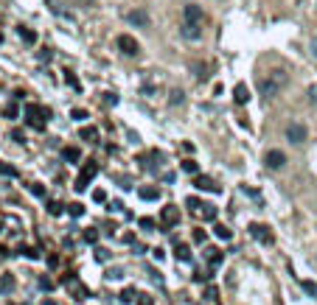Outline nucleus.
I'll return each mask as SVG.
<instances>
[{"label":"nucleus","mask_w":317,"mask_h":305,"mask_svg":"<svg viewBox=\"0 0 317 305\" xmlns=\"http://www.w3.org/2000/svg\"><path fill=\"white\" fill-rule=\"evenodd\" d=\"M287 81H289V76L284 70H272L269 76L258 78V93H261L264 98H272V96H278V93L287 87Z\"/></svg>","instance_id":"nucleus-1"},{"label":"nucleus","mask_w":317,"mask_h":305,"mask_svg":"<svg viewBox=\"0 0 317 305\" xmlns=\"http://www.w3.org/2000/svg\"><path fill=\"white\" fill-rule=\"evenodd\" d=\"M306 138H309V129H306L303 123H289L287 126V140L289 143H295V146H300V143H306Z\"/></svg>","instance_id":"nucleus-2"},{"label":"nucleus","mask_w":317,"mask_h":305,"mask_svg":"<svg viewBox=\"0 0 317 305\" xmlns=\"http://www.w3.org/2000/svg\"><path fill=\"white\" fill-rule=\"evenodd\" d=\"M115 45H118V51H121L124 56H138V51H140V45L135 42V36H129V34H118Z\"/></svg>","instance_id":"nucleus-3"},{"label":"nucleus","mask_w":317,"mask_h":305,"mask_svg":"<svg viewBox=\"0 0 317 305\" xmlns=\"http://www.w3.org/2000/svg\"><path fill=\"white\" fill-rule=\"evenodd\" d=\"M264 165L272 168V171H281V168L287 165V154L281 149H269L267 154H264Z\"/></svg>","instance_id":"nucleus-4"},{"label":"nucleus","mask_w":317,"mask_h":305,"mask_svg":"<svg viewBox=\"0 0 317 305\" xmlns=\"http://www.w3.org/2000/svg\"><path fill=\"white\" fill-rule=\"evenodd\" d=\"M177 222H180V207L177 204H166V207L160 210V224H163V227H174Z\"/></svg>","instance_id":"nucleus-5"},{"label":"nucleus","mask_w":317,"mask_h":305,"mask_svg":"<svg viewBox=\"0 0 317 305\" xmlns=\"http://www.w3.org/2000/svg\"><path fill=\"white\" fill-rule=\"evenodd\" d=\"M127 23L135 25V28H149V12L146 9H132V12H127Z\"/></svg>","instance_id":"nucleus-6"},{"label":"nucleus","mask_w":317,"mask_h":305,"mask_svg":"<svg viewBox=\"0 0 317 305\" xmlns=\"http://www.w3.org/2000/svg\"><path fill=\"white\" fill-rule=\"evenodd\" d=\"M183 23H194V25L205 23V14H202V9L196 6V3H188V6L183 9Z\"/></svg>","instance_id":"nucleus-7"},{"label":"nucleus","mask_w":317,"mask_h":305,"mask_svg":"<svg viewBox=\"0 0 317 305\" xmlns=\"http://www.w3.org/2000/svg\"><path fill=\"white\" fill-rule=\"evenodd\" d=\"M194 188L196 191H208V193H219V185L211 177H205V173H196L194 177Z\"/></svg>","instance_id":"nucleus-8"},{"label":"nucleus","mask_w":317,"mask_h":305,"mask_svg":"<svg viewBox=\"0 0 317 305\" xmlns=\"http://www.w3.org/2000/svg\"><path fill=\"white\" fill-rule=\"evenodd\" d=\"M180 36H183V39H188V42H196V39H202V25L183 23V25H180Z\"/></svg>","instance_id":"nucleus-9"},{"label":"nucleus","mask_w":317,"mask_h":305,"mask_svg":"<svg viewBox=\"0 0 317 305\" xmlns=\"http://www.w3.org/2000/svg\"><path fill=\"white\" fill-rule=\"evenodd\" d=\"M250 235L256 241H261V244H272V235H269V230L264 224H250Z\"/></svg>","instance_id":"nucleus-10"},{"label":"nucleus","mask_w":317,"mask_h":305,"mask_svg":"<svg viewBox=\"0 0 317 305\" xmlns=\"http://www.w3.org/2000/svg\"><path fill=\"white\" fill-rule=\"evenodd\" d=\"M14 288H17V280H14V275H12V272L0 275V294H12Z\"/></svg>","instance_id":"nucleus-11"},{"label":"nucleus","mask_w":317,"mask_h":305,"mask_svg":"<svg viewBox=\"0 0 317 305\" xmlns=\"http://www.w3.org/2000/svg\"><path fill=\"white\" fill-rule=\"evenodd\" d=\"M174 257H177V264H191V246L188 244H177L174 246Z\"/></svg>","instance_id":"nucleus-12"},{"label":"nucleus","mask_w":317,"mask_h":305,"mask_svg":"<svg viewBox=\"0 0 317 305\" xmlns=\"http://www.w3.org/2000/svg\"><path fill=\"white\" fill-rule=\"evenodd\" d=\"M247 98H250V90H247V84H242L239 81L236 87H233V101L242 107V104H247Z\"/></svg>","instance_id":"nucleus-13"},{"label":"nucleus","mask_w":317,"mask_h":305,"mask_svg":"<svg viewBox=\"0 0 317 305\" xmlns=\"http://www.w3.org/2000/svg\"><path fill=\"white\" fill-rule=\"evenodd\" d=\"M138 196L143 199V202H157V199H160V188H140Z\"/></svg>","instance_id":"nucleus-14"},{"label":"nucleus","mask_w":317,"mask_h":305,"mask_svg":"<svg viewBox=\"0 0 317 305\" xmlns=\"http://www.w3.org/2000/svg\"><path fill=\"white\" fill-rule=\"evenodd\" d=\"M216 215H219L216 204H202V222H216Z\"/></svg>","instance_id":"nucleus-15"},{"label":"nucleus","mask_w":317,"mask_h":305,"mask_svg":"<svg viewBox=\"0 0 317 305\" xmlns=\"http://www.w3.org/2000/svg\"><path fill=\"white\" fill-rule=\"evenodd\" d=\"M62 157H65L67 162H79V157H82V151L76 149V146H65L62 149Z\"/></svg>","instance_id":"nucleus-16"},{"label":"nucleus","mask_w":317,"mask_h":305,"mask_svg":"<svg viewBox=\"0 0 317 305\" xmlns=\"http://www.w3.org/2000/svg\"><path fill=\"white\" fill-rule=\"evenodd\" d=\"M214 235H216L219 241H230V238H233V230L225 227V224H216V227H214Z\"/></svg>","instance_id":"nucleus-17"},{"label":"nucleus","mask_w":317,"mask_h":305,"mask_svg":"<svg viewBox=\"0 0 317 305\" xmlns=\"http://www.w3.org/2000/svg\"><path fill=\"white\" fill-rule=\"evenodd\" d=\"M17 34H20V39H23V42H28V45H34V42H37V34H34L31 28H25V25H20V28H17Z\"/></svg>","instance_id":"nucleus-18"},{"label":"nucleus","mask_w":317,"mask_h":305,"mask_svg":"<svg viewBox=\"0 0 317 305\" xmlns=\"http://www.w3.org/2000/svg\"><path fill=\"white\" fill-rule=\"evenodd\" d=\"M67 213L73 215V219H82V215H85V204H82V202H70V204H67Z\"/></svg>","instance_id":"nucleus-19"},{"label":"nucleus","mask_w":317,"mask_h":305,"mask_svg":"<svg viewBox=\"0 0 317 305\" xmlns=\"http://www.w3.org/2000/svg\"><path fill=\"white\" fill-rule=\"evenodd\" d=\"M96 173H98V162H90V165H85V168H82V177H85L87 182H90L93 177H96Z\"/></svg>","instance_id":"nucleus-20"},{"label":"nucleus","mask_w":317,"mask_h":305,"mask_svg":"<svg viewBox=\"0 0 317 305\" xmlns=\"http://www.w3.org/2000/svg\"><path fill=\"white\" fill-rule=\"evenodd\" d=\"M208 260H211V266H219L222 260H225V255H222L219 249H208Z\"/></svg>","instance_id":"nucleus-21"},{"label":"nucleus","mask_w":317,"mask_h":305,"mask_svg":"<svg viewBox=\"0 0 317 305\" xmlns=\"http://www.w3.org/2000/svg\"><path fill=\"white\" fill-rule=\"evenodd\" d=\"M183 101H185V93L183 90H171V96H169L171 107H177V104H183Z\"/></svg>","instance_id":"nucleus-22"},{"label":"nucleus","mask_w":317,"mask_h":305,"mask_svg":"<svg viewBox=\"0 0 317 305\" xmlns=\"http://www.w3.org/2000/svg\"><path fill=\"white\" fill-rule=\"evenodd\" d=\"M180 171H185V173H196V171H200V165H196L194 160H183V162H180Z\"/></svg>","instance_id":"nucleus-23"},{"label":"nucleus","mask_w":317,"mask_h":305,"mask_svg":"<svg viewBox=\"0 0 317 305\" xmlns=\"http://www.w3.org/2000/svg\"><path fill=\"white\" fill-rule=\"evenodd\" d=\"M300 286H303V291L309 294V297H317V283L314 280H303Z\"/></svg>","instance_id":"nucleus-24"},{"label":"nucleus","mask_w":317,"mask_h":305,"mask_svg":"<svg viewBox=\"0 0 317 305\" xmlns=\"http://www.w3.org/2000/svg\"><path fill=\"white\" fill-rule=\"evenodd\" d=\"M48 213L51 215H62V213H65V204H62V202H48Z\"/></svg>","instance_id":"nucleus-25"},{"label":"nucleus","mask_w":317,"mask_h":305,"mask_svg":"<svg viewBox=\"0 0 317 305\" xmlns=\"http://www.w3.org/2000/svg\"><path fill=\"white\" fill-rule=\"evenodd\" d=\"M140 230H146V233H152V230H154V224H157V222H154V219H149V215H143V219H140Z\"/></svg>","instance_id":"nucleus-26"},{"label":"nucleus","mask_w":317,"mask_h":305,"mask_svg":"<svg viewBox=\"0 0 317 305\" xmlns=\"http://www.w3.org/2000/svg\"><path fill=\"white\" fill-rule=\"evenodd\" d=\"M104 277H107V280H121V277H124V269L112 266V269H107V275H104Z\"/></svg>","instance_id":"nucleus-27"},{"label":"nucleus","mask_w":317,"mask_h":305,"mask_svg":"<svg viewBox=\"0 0 317 305\" xmlns=\"http://www.w3.org/2000/svg\"><path fill=\"white\" fill-rule=\"evenodd\" d=\"M65 84L67 87H73V90H79V78H76L70 70H65Z\"/></svg>","instance_id":"nucleus-28"},{"label":"nucleus","mask_w":317,"mask_h":305,"mask_svg":"<svg viewBox=\"0 0 317 305\" xmlns=\"http://www.w3.org/2000/svg\"><path fill=\"white\" fill-rule=\"evenodd\" d=\"M28 191H31V193H34V196L45 199V188H43V185H39V182H31V185H28Z\"/></svg>","instance_id":"nucleus-29"},{"label":"nucleus","mask_w":317,"mask_h":305,"mask_svg":"<svg viewBox=\"0 0 317 305\" xmlns=\"http://www.w3.org/2000/svg\"><path fill=\"white\" fill-rule=\"evenodd\" d=\"M132 299H138L135 288H124V291H121V302H132Z\"/></svg>","instance_id":"nucleus-30"},{"label":"nucleus","mask_w":317,"mask_h":305,"mask_svg":"<svg viewBox=\"0 0 317 305\" xmlns=\"http://www.w3.org/2000/svg\"><path fill=\"white\" fill-rule=\"evenodd\" d=\"M82 238H85L87 241V244H98V233H96V230H85V235H82Z\"/></svg>","instance_id":"nucleus-31"},{"label":"nucleus","mask_w":317,"mask_h":305,"mask_svg":"<svg viewBox=\"0 0 317 305\" xmlns=\"http://www.w3.org/2000/svg\"><path fill=\"white\" fill-rule=\"evenodd\" d=\"M0 173H3V177H17V168H12V165H3V162H0Z\"/></svg>","instance_id":"nucleus-32"},{"label":"nucleus","mask_w":317,"mask_h":305,"mask_svg":"<svg viewBox=\"0 0 317 305\" xmlns=\"http://www.w3.org/2000/svg\"><path fill=\"white\" fill-rule=\"evenodd\" d=\"M93 202H98V204H101V202H107V193H104L101 188H96V191H93Z\"/></svg>","instance_id":"nucleus-33"},{"label":"nucleus","mask_w":317,"mask_h":305,"mask_svg":"<svg viewBox=\"0 0 317 305\" xmlns=\"http://www.w3.org/2000/svg\"><path fill=\"white\" fill-rule=\"evenodd\" d=\"M39 288H43V291H51V288H54V280H51V277H39Z\"/></svg>","instance_id":"nucleus-34"},{"label":"nucleus","mask_w":317,"mask_h":305,"mask_svg":"<svg viewBox=\"0 0 317 305\" xmlns=\"http://www.w3.org/2000/svg\"><path fill=\"white\" fill-rule=\"evenodd\" d=\"M82 138H85V140H96V138H98V132L90 126V129H82Z\"/></svg>","instance_id":"nucleus-35"},{"label":"nucleus","mask_w":317,"mask_h":305,"mask_svg":"<svg viewBox=\"0 0 317 305\" xmlns=\"http://www.w3.org/2000/svg\"><path fill=\"white\" fill-rule=\"evenodd\" d=\"M205 238H208V233H205V230H194V241H196V244H205Z\"/></svg>","instance_id":"nucleus-36"},{"label":"nucleus","mask_w":317,"mask_h":305,"mask_svg":"<svg viewBox=\"0 0 317 305\" xmlns=\"http://www.w3.org/2000/svg\"><path fill=\"white\" fill-rule=\"evenodd\" d=\"M104 104H107V107H115V104H118V96H115V93H107V96H104Z\"/></svg>","instance_id":"nucleus-37"},{"label":"nucleus","mask_w":317,"mask_h":305,"mask_svg":"<svg viewBox=\"0 0 317 305\" xmlns=\"http://www.w3.org/2000/svg\"><path fill=\"white\" fill-rule=\"evenodd\" d=\"M107 257H110V249L98 246V249H96V260H107Z\"/></svg>","instance_id":"nucleus-38"},{"label":"nucleus","mask_w":317,"mask_h":305,"mask_svg":"<svg viewBox=\"0 0 317 305\" xmlns=\"http://www.w3.org/2000/svg\"><path fill=\"white\" fill-rule=\"evenodd\" d=\"M17 115H20L17 104H9V107H6V118H17Z\"/></svg>","instance_id":"nucleus-39"},{"label":"nucleus","mask_w":317,"mask_h":305,"mask_svg":"<svg viewBox=\"0 0 317 305\" xmlns=\"http://www.w3.org/2000/svg\"><path fill=\"white\" fill-rule=\"evenodd\" d=\"M70 118H73V120H87V112H85V109H73Z\"/></svg>","instance_id":"nucleus-40"},{"label":"nucleus","mask_w":317,"mask_h":305,"mask_svg":"<svg viewBox=\"0 0 317 305\" xmlns=\"http://www.w3.org/2000/svg\"><path fill=\"white\" fill-rule=\"evenodd\" d=\"M306 93H309V101H311V104H317V84H311V87H309Z\"/></svg>","instance_id":"nucleus-41"},{"label":"nucleus","mask_w":317,"mask_h":305,"mask_svg":"<svg viewBox=\"0 0 317 305\" xmlns=\"http://www.w3.org/2000/svg\"><path fill=\"white\" fill-rule=\"evenodd\" d=\"M185 204H188V207H191V210L202 207V202H200V199H196V196H191V199H188V202H185Z\"/></svg>","instance_id":"nucleus-42"},{"label":"nucleus","mask_w":317,"mask_h":305,"mask_svg":"<svg viewBox=\"0 0 317 305\" xmlns=\"http://www.w3.org/2000/svg\"><path fill=\"white\" fill-rule=\"evenodd\" d=\"M20 252H25V257H31V260H37V257H39L37 249H20Z\"/></svg>","instance_id":"nucleus-43"},{"label":"nucleus","mask_w":317,"mask_h":305,"mask_svg":"<svg viewBox=\"0 0 317 305\" xmlns=\"http://www.w3.org/2000/svg\"><path fill=\"white\" fill-rule=\"evenodd\" d=\"M138 305H154V302H152V297H146V294H140V297H138Z\"/></svg>","instance_id":"nucleus-44"},{"label":"nucleus","mask_w":317,"mask_h":305,"mask_svg":"<svg viewBox=\"0 0 317 305\" xmlns=\"http://www.w3.org/2000/svg\"><path fill=\"white\" fill-rule=\"evenodd\" d=\"M51 56H54V54H51L48 48H45V51H39V62H51Z\"/></svg>","instance_id":"nucleus-45"},{"label":"nucleus","mask_w":317,"mask_h":305,"mask_svg":"<svg viewBox=\"0 0 317 305\" xmlns=\"http://www.w3.org/2000/svg\"><path fill=\"white\" fill-rule=\"evenodd\" d=\"M39 305H56V302H54V299H51V297H45V299H43V302H39Z\"/></svg>","instance_id":"nucleus-46"},{"label":"nucleus","mask_w":317,"mask_h":305,"mask_svg":"<svg viewBox=\"0 0 317 305\" xmlns=\"http://www.w3.org/2000/svg\"><path fill=\"white\" fill-rule=\"evenodd\" d=\"M6 252H9L6 246H0V257H6Z\"/></svg>","instance_id":"nucleus-47"},{"label":"nucleus","mask_w":317,"mask_h":305,"mask_svg":"<svg viewBox=\"0 0 317 305\" xmlns=\"http://www.w3.org/2000/svg\"><path fill=\"white\" fill-rule=\"evenodd\" d=\"M311 54H314V56H317V45H314V48H311Z\"/></svg>","instance_id":"nucleus-48"},{"label":"nucleus","mask_w":317,"mask_h":305,"mask_svg":"<svg viewBox=\"0 0 317 305\" xmlns=\"http://www.w3.org/2000/svg\"><path fill=\"white\" fill-rule=\"evenodd\" d=\"M0 42H3V34H0Z\"/></svg>","instance_id":"nucleus-49"},{"label":"nucleus","mask_w":317,"mask_h":305,"mask_svg":"<svg viewBox=\"0 0 317 305\" xmlns=\"http://www.w3.org/2000/svg\"><path fill=\"white\" fill-rule=\"evenodd\" d=\"M0 230H3V224H0Z\"/></svg>","instance_id":"nucleus-50"}]
</instances>
